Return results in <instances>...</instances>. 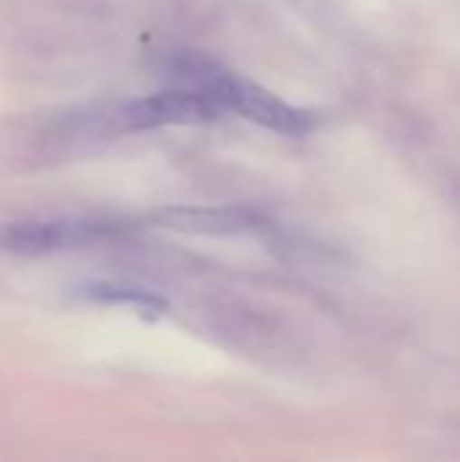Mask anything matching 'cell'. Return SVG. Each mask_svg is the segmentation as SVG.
Listing matches in <instances>:
<instances>
[{
	"mask_svg": "<svg viewBox=\"0 0 460 462\" xmlns=\"http://www.w3.org/2000/svg\"><path fill=\"white\" fill-rule=\"evenodd\" d=\"M225 108L203 89H171L149 97H138L130 103H119L114 108L89 116V130L100 135H119V133H141L165 125H198L211 122Z\"/></svg>",
	"mask_w": 460,
	"mask_h": 462,
	"instance_id": "obj_1",
	"label": "cell"
},
{
	"mask_svg": "<svg viewBox=\"0 0 460 462\" xmlns=\"http://www.w3.org/2000/svg\"><path fill=\"white\" fill-rule=\"evenodd\" d=\"M187 70L198 73V89L209 92L225 111H236L263 127H271L277 133L285 135H304L312 130V116L285 100H279L277 95H271L268 89H263L260 84L228 73L222 68L214 65H203V62H192Z\"/></svg>",
	"mask_w": 460,
	"mask_h": 462,
	"instance_id": "obj_2",
	"label": "cell"
},
{
	"mask_svg": "<svg viewBox=\"0 0 460 462\" xmlns=\"http://www.w3.org/2000/svg\"><path fill=\"white\" fill-rule=\"evenodd\" d=\"M117 225L103 219L54 217V219H19L0 222V252L11 254H49L87 246L114 236Z\"/></svg>",
	"mask_w": 460,
	"mask_h": 462,
	"instance_id": "obj_3",
	"label": "cell"
},
{
	"mask_svg": "<svg viewBox=\"0 0 460 462\" xmlns=\"http://www.w3.org/2000/svg\"><path fill=\"white\" fill-rule=\"evenodd\" d=\"M155 222L168 230L201 233V236L241 233L258 225V219L241 208H165L155 214Z\"/></svg>",
	"mask_w": 460,
	"mask_h": 462,
	"instance_id": "obj_4",
	"label": "cell"
},
{
	"mask_svg": "<svg viewBox=\"0 0 460 462\" xmlns=\"http://www.w3.org/2000/svg\"><path fill=\"white\" fill-rule=\"evenodd\" d=\"M81 298L92 300V303L130 306V309H136V311H141L146 317H160L168 309V303L160 295H155L149 290H141V287H127V284H106V282L87 284L81 290Z\"/></svg>",
	"mask_w": 460,
	"mask_h": 462,
	"instance_id": "obj_5",
	"label": "cell"
}]
</instances>
